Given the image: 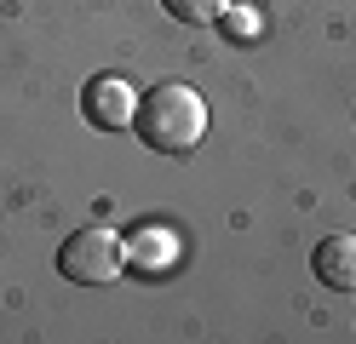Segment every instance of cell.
Segmentation results:
<instances>
[{
    "label": "cell",
    "mask_w": 356,
    "mask_h": 344,
    "mask_svg": "<svg viewBox=\"0 0 356 344\" xmlns=\"http://www.w3.org/2000/svg\"><path fill=\"white\" fill-rule=\"evenodd\" d=\"M132 132L138 144L155 149V155H190L207 132V104L195 86H178V81H161L149 86L138 109H132Z\"/></svg>",
    "instance_id": "1"
},
{
    "label": "cell",
    "mask_w": 356,
    "mask_h": 344,
    "mask_svg": "<svg viewBox=\"0 0 356 344\" xmlns=\"http://www.w3.org/2000/svg\"><path fill=\"white\" fill-rule=\"evenodd\" d=\"M121 270H127V241L115 229H104V224L75 229V236L58 247V275L75 281V287H109Z\"/></svg>",
    "instance_id": "2"
},
{
    "label": "cell",
    "mask_w": 356,
    "mask_h": 344,
    "mask_svg": "<svg viewBox=\"0 0 356 344\" xmlns=\"http://www.w3.org/2000/svg\"><path fill=\"white\" fill-rule=\"evenodd\" d=\"M81 109H86V121H92V126H104V132H121V126H132L138 92H132L127 81H115V75H98V81H86V92H81Z\"/></svg>",
    "instance_id": "3"
},
{
    "label": "cell",
    "mask_w": 356,
    "mask_h": 344,
    "mask_svg": "<svg viewBox=\"0 0 356 344\" xmlns=\"http://www.w3.org/2000/svg\"><path fill=\"white\" fill-rule=\"evenodd\" d=\"M310 270H316L322 287H333V293H356V236H327V241H316V252H310Z\"/></svg>",
    "instance_id": "4"
},
{
    "label": "cell",
    "mask_w": 356,
    "mask_h": 344,
    "mask_svg": "<svg viewBox=\"0 0 356 344\" xmlns=\"http://www.w3.org/2000/svg\"><path fill=\"white\" fill-rule=\"evenodd\" d=\"M161 6L178 17V23H218L230 12V0H161Z\"/></svg>",
    "instance_id": "5"
}]
</instances>
